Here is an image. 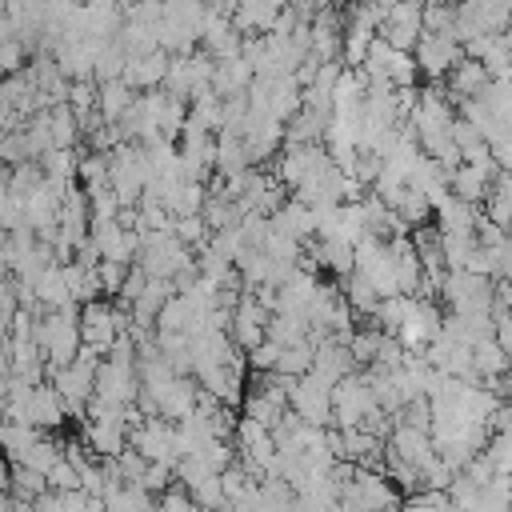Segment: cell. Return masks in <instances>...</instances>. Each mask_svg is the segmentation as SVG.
Wrapping results in <instances>:
<instances>
[{
    "instance_id": "cell-1",
    "label": "cell",
    "mask_w": 512,
    "mask_h": 512,
    "mask_svg": "<svg viewBox=\"0 0 512 512\" xmlns=\"http://www.w3.org/2000/svg\"><path fill=\"white\" fill-rule=\"evenodd\" d=\"M36 344L48 360V372L52 368H64L76 360L80 352V304H64V308H52V312H40L36 316Z\"/></svg>"
},
{
    "instance_id": "cell-2",
    "label": "cell",
    "mask_w": 512,
    "mask_h": 512,
    "mask_svg": "<svg viewBox=\"0 0 512 512\" xmlns=\"http://www.w3.org/2000/svg\"><path fill=\"white\" fill-rule=\"evenodd\" d=\"M140 236V252H136V264H144L148 276H168L176 280L184 268L196 264L192 248L184 240H176V232H136Z\"/></svg>"
},
{
    "instance_id": "cell-3",
    "label": "cell",
    "mask_w": 512,
    "mask_h": 512,
    "mask_svg": "<svg viewBox=\"0 0 512 512\" xmlns=\"http://www.w3.org/2000/svg\"><path fill=\"white\" fill-rule=\"evenodd\" d=\"M492 276H476L468 268H452L440 280V300L448 304L452 316H472V312H492Z\"/></svg>"
},
{
    "instance_id": "cell-4",
    "label": "cell",
    "mask_w": 512,
    "mask_h": 512,
    "mask_svg": "<svg viewBox=\"0 0 512 512\" xmlns=\"http://www.w3.org/2000/svg\"><path fill=\"white\" fill-rule=\"evenodd\" d=\"M376 408V392L368 384V372L356 368L332 388V428H360V420Z\"/></svg>"
},
{
    "instance_id": "cell-5",
    "label": "cell",
    "mask_w": 512,
    "mask_h": 512,
    "mask_svg": "<svg viewBox=\"0 0 512 512\" xmlns=\"http://www.w3.org/2000/svg\"><path fill=\"white\" fill-rule=\"evenodd\" d=\"M288 408H292L300 420L316 424V428H332V384L320 380L316 372L296 376L292 388H288Z\"/></svg>"
},
{
    "instance_id": "cell-6",
    "label": "cell",
    "mask_w": 512,
    "mask_h": 512,
    "mask_svg": "<svg viewBox=\"0 0 512 512\" xmlns=\"http://www.w3.org/2000/svg\"><path fill=\"white\" fill-rule=\"evenodd\" d=\"M128 444L144 456V460H160V464H176L180 448H176V424L164 416H144L136 428H128Z\"/></svg>"
},
{
    "instance_id": "cell-7",
    "label": "cell",
    "mask_w": 512,
    "mask_h": 512,
    "mask_svg": "<svg viewBox=\"0 0 512 512\" xmlns=\"http://www.w3.org/2000/svg\"><path fill=\"white\" fill-rule=\"evenodd\" d=\"M268 316H272V312H268L264 304H256L252 288H244L240 300H236V308H232V324H228L232 344H236L240 352H252L260 340H268Z\"/></svg>"
},
{
    "instance_id": "cell-8",
    "label": "cell",
    "mask_w": 512,
    "mask_h": 512,
    "mask_svg": "<svg viewBox=\"0 0 512 512\" xmlns=\"http://www.w3.org/2000/svg\"><path fill=\"white\" fill-rule=\"evenodd\" d=\"M96 396H100V400H112V404H136V396H140L136 360L104 356L100 368H96Z\"/></svg>"
},
{
    "instance_id": "cell-9",
    "label": "cell",
    "mask_w": 512,
    "mask_h": 512,
    "mask_svg": "<svg viewBox=\"0 0 512 512\" xmlns=\"http://www.w3.org/2000/svg\"><path fill=\"white\" fill-rule=\"evenodd\" d=\"M88 240L96 244L100 260L136 264V252H140V236H136V228H128L120 216H116V220H92V228H88Z\"/></svg>"
},
{
    "instance_id": "cell-10",
    "label": "cell",
    "mask_w": 512,
    "mask_h": 512,
    "mask_svg": "<svg viewBox=\"0 0 512 512\" xmlns=\"http://www.w3.org/2000/svg\"><path fill=\"white\" fill-rule=\"evenodd\" d=\"M380 32H384V40H388L392 48L412 52L416 40L424 36V0H396V4L388 8V16H384Z\"/></svg>"
},
{
    "instance_id": "cell-11",
    "label": "cell",
    "mask_w": 512,
    "mask_h": 512,
    "mask_svg": "<svg viewBox=\"0 0 512 512\" xmlns=\"http://www.w3.org/2000/svg\"><path fill=\"white\" fill-rule=\"evenodd\" d=\"M412 56H416V68H420L428 80H444V76L456 68V60L464 56V44L452 40V36H440V32H424V36L416 40Z\"/></svg>"
},
{
    "instance_id": "cell-12",
    "label": "cell",
    "mask_w": 512,
    "mask_h": 512,
    "mask_svg": "<svg viewBox=\"0 0 512 512\" xmlns=\"http://www.w3.org/2000/svg\"><path fill=\"white\" fill-rule=\"evenodd\" d=\"M240 136H244V148H248V160H252V164L272 160V156L284 148V120H276V116L252 108Z\"/></svg>"
},
{
    "instance_id": "cell-13",
    "label": "cell",
    "mask_w": 512,
    "mask_h": 512,
    "mask_svg": "<svg viewBox=\"0 0 512 512\" xmlns=\"http://www.w3.org/2000/svg\"><path fill=\"white\" fill-rule=\"evenodd\" d=\"M388 456L412 464L416 472L436 456V444H432V432L428 428H412V424H396L392 436H388Z\"/></svg>"
},
{
    "instance_id": "cell-14",
    "label": "cell",
    "mask_w": 512,
    "mask_h": 512,
    "mask_svg": "<svg viewBox=\"0 0 512 512\" xmlns=\"http://www.w3.org/2000/svg\"><path fill=\"white\" fill-rule=\"evenodd\" d=\"M308 372H316L320 380H328L332 388L344 380V376H352L356 372V360H352V348H348V340H340V336H328V340H320L316 344V356H312V368Z\"/></svg>"
},
{
    "instance_id": "cell-15",
    "label": "cell",
    "mask_w": 512,
    "mask_h": 512,
    "mask_svg": "<svg viewBox=\"0 0 512 512\" xmlns=\"http://www.w3.org/2000/svg\"><path fill=\"white\" fill-rule=\"evenodd\" d=\"M268 220H272L276 232H284V236H292V240H300V244H308V240L316 236V212H312V204H304V200H296V196H288Z\"/></svg>"
},
{
    "instance_id": "cell-16",
    "label": "cell",
    "mask_w": 512,
    "mask_h": 512,
    "mask_svg": "<svg viewBox=\"0 0 512 512\" xmlns=\"http://www.w3.org/2000/svg\"><path fill=\"white\" fill-rule=\"evenodd\" d=\"M168 52L164 48H156V52H148V56H128V64H124V84L128 88H136V92H148V88H164V72H168Z\"/></svg>"
},
{
    "instance_id": "cell-17",
    "label": "cell",
    "mask_w": 512,
    "mask_h": 512,
    "mask_svg": "<svg viewBox=\"0 0 512 512\" xmlns=\"http://www.w3.org/2000/svg\"><path fill=\"white\" fill-rule=\"evenodd\" d=\"M64 420H68V404H64V396L56 392V384H52V380L36 384V388H32V424H36L40 432H56Z\"/></svg>"
},
{
    "instance_id": "cell-18",
    "label": "cell",
    "mask_w": 512,
    "mask_h": 512,
    "mask_svg": "<svg viewBox=\"0 0 512 512\" xmlns=\"http://www.w3.org/2000/svg\"><path fill=\"white\" fill-rule=\"evenodd\" d=\"M84 444L104 460L120 456L128 448V424L124 420H84Z\"/></svg>"
},
{
    "instance_id": "cell-19",
    "label": "cell",
    "mask_w": 512,
    "mask_h": 512,
    "mask_svg": "<svg viewBox=\"0 0 512 512\" xmlns=\"http://www.w3.org/2000/svg\"><path fill=\"white\" fill-rule=\"evenodd\" d=\"M488 80H492V76H488V68H484L476 56H460L456 68L448 72V92H452L456 100H472V96L484 92Z\"/></svg>"
},
{
    "instance_id": "cell-20",
    "label": "cell",
    "mask_w": 512,
    "mask_h": 512,
    "mask_svg": "<svg viewBox=\"0 0 512 512\" xmlns=\"http://www.w3.org/2000/svg\"><path fill=\"white\" fill-rule=\"evenodd\" d=\"M448 176H452V172H448L436 156H428V152H424V156L416 160V168H412L408 184H412V188H420V192L432 200V208H436V204L448 196Z\"/></svg>"
},
{
    "instance_id": "cell-21",
    "label": "cell",
    "mask_w": 512,
    "mask_h": 512,
    "mask_svg": "<svg viewBox=\"0 0 512 512\" xmlns=\"http://www.w3.org/2000/svg\"><path fill=\"white\" fill-rule=\"evenodd\" d=\"M436 228L440 232H476V220H480V204H468V200H460V196H444L440 204H436Z\"/></svg>"
},
{
    "instance_id": "cell-22",
    "label": "cell",
    "mask_w": 512,
    "mask_h": 512,
    "mask_svg": "<svg viewBox=\"0 0 512 512\" xmlns=\"http://www.w3.org/2000/svg\"><path fill=\"white\" fill-rule=\"evenodd\" d=\"M196 400H200V380H196V376H176V384H172V388L164 392V400H160V416L172 420V424H180L184 416H192Z\"/></svg>"
},
{
    "instance_id": "cell-23",
    "label": "cell",
    "mask_w": 512,
    "mask_h": 512,
    "mask_svg": "<svg viewBox=\"0 0 512 512\" xmlns=\"http://www.w3.org/2000/svg\"><path fill=\"white\" fill-rule=\"evenodd\" d=\"M252 64L244 60V56H224V60H216V72H212V92H220V96H236V92H248V84H252Z\"/></svg>"
},
{
    "instance_id": "cell-24",
    "label": "cell",
    "mask_w": 512,
    "mask_h": 512,
    "mask_svg": "<svg viewBox=\"0 0 512 512\" xmlns=\"http://www.w3.org/2000/svg\"><path fill=\"white\" fill-rule=\"evenodd\" d=\"M204 200H208V188L200 180H176V184H164V208L172 216H196L204 212Z\"/></svg>"
},
{
    "instance_id": "cell-25",
    "label": "cell",
    "mask_w": 512,
    "mask_h": 512,
    "mask_svg": "<svg viewBox=\"0 0 512 512\" xmlns=\"http://www.w3.org/2000/svg\"><path fill=\"white\" fill-rule=\"evenodd\" d=\"M252 160H248V148H244V136L236 132H216V176H240L248 172Z\"/></svg>"
},
{
    "instance_id": "cell-26",
    "label": "cell",
    "mask_w": 512,
    "mask_h": 512,
    "mask_svg": "<svg viewBox=\"0 0 512 512\" xmlns=\"http://www.w3.org/2000/svg\"><path fill=\"white\" fill-rule=\"evenodd\" d=\"M472 368H476L480 380H496V376H504L512 368V360H508V352H504V344L496 336H480L472 344Z\"/></svg>"
},
{
    "instance_id": "cell-27",
    "label": "cell",
    "mask_w": 512,
    "mask_h": 512,
    "mask_svg": "<svg viewBox=\"0 0 512 512\" xmlns=\"http://www.w3.org/2000/svg\"><path fill=\"white\" fill-rule=\"evenodd\" d=\"M44 432L36 424H12V420H0V452L8 464H24V456L32 452V444L40 440Z\"/></svg>"
},
{
    "instance_id": "cell-28",
    "label": "cell",
    "mask_w": 512,
    "mask_h": 512,
    "mask_svg": "<svg viewBox=\"0 0 512 512\" xmlns=\"http://www.w3.org/2000/svg\"><path fill=\"white\" fill-rule=\"evenodd\" d=\"M64 280H68V292H72V300H76L80 308L104 296L100 272H96V268H88V264H80V260H68V264H64Z\"/></svg>"
},
{
    "instance_id": "cell-29",
    "label": "cell",
    "mask_w": 512,
    "mask_h": 512,
    "mask_svg": "<svg viewBox=\"0 0 512 512\" xmlns=\"http://www.w3.org/2000/svg\"><path fill=\"white\" fill-rule=\"evenodd\" d=\"M320 268H328V272H336L340 280L356 268V244H344V240H320L312 252H308Z\"/></svg>"
},
{
    "instance_id": "cell-30",
    "label": "cell",
    "mask_w": 512,
    "mask_h": 512,
    "mask_svg": "<svg viewBox=\"0 0 512 512\" xmlns=\"http://www.w3.org/2000/svg\"><path fill=\"white\" fill-rule=\"evenodd\" d=\"M340 288H344V300L352 304V312H360V316H376V308H380V292L372 288V280L364 276V272H348L344 280H340Z\"/></svg>"
},
{
    "instance_id": "cell-31",
    "label": "cell",
    "mask_w": 512,
    "mask_h": 512,
    "mask_svg": "<svg viewBox=\"0 0 512 512\" xmlns=\"http://www.w3.org/2000/svg\"><path fill=\"white\" fill-rule=\"evenodd\" d=\"M132 100H136V88H128L124 80H108V84H100L96 108H100V116H104L108 124H120L124 112L132 108Z\"/></svg>"
},
{
    "instance_id": "cell-32",
    "label": "cell",
    "mask_w": 512,
    "mask_h": 512,
    "mask_svg": "<svg viewBox=\"0 0 512 512\" xmlns=\"http://www.w3.org/2000/svg\"><path fill=\"white\" fill-rule=\"evenodd\" d=\"M484 216L512 232V172H500L484 196Z\"/></svg>"
},
{
    "instance_id": "cell-33",
    "label": "cell",
    "mask_w": 512,
    "mask_h": 512,
    "mask_svg": "<svg viewBox=\"0 0 512 512\" xmlns=\"http://www.w3.org/2000/svg\"><path fill=\"white\" fill-rule=\"evenodd\" d=\"M48 132H52V144L56 148H76V140H80V116L72 112L68 100L48 108Z\"/></svg>"
},
{
    "instance_id": "cell-34",
    "label": "cell",
    "mask_w": 512,
    "mask_h": 512,
    "mask_svg": "<svg viewBox=\"0 0 512 512\" xmlns=\"http://www.w3.org/2000/svg\"><path fill=\"white\" fill-rule=\"evenodd\" d=\"M44 492H52L48 488V476L40 472V468H28V464H12V476H8V496H16V500H40Z\"/></svg>"
},
{
    "instance_id": "cell-35",
    "label": "cell",
    "mask_w": 512,
    "mask_h": 512,
    "mask_svg": "<svg viewBox=\"0 0 512 512\" xmlns=\"http://www.w3.org/2000/svg\"><path fill=\"white\" fill-rule=\"evenodd\" d=\"M304 336H308V316L304 312H272L268 316V340H276L280 348L296 344Z\"/></svg>"
},
{
    "instance_id": "cell-36",
    "label": "cell",
    "mask_w": 512,
    "mask_h": 512,
    "mask_svg": "<svg viewBox=\"0 0 512 512\" xmlns=\"http://www.w3.org/2000/svg\"><path fill=\"white\" fill-rule=\"evenodd\" d=\"M384 328H356L352 332V340H348V348H352V360H356V368H372L376 364V356H380V344H384Z\"/></svg>"
},
{
    "instance_id": "cell-37",
    "label": "cell",
    "mask_w": 512,
    "mask_h": 512,
    "mask_svg": "<svg viewBox=\"0 0 512 512\" xmlns=\"http://www.w3.org/2000/svg\"><path fill=\"white\" fill-rule=\"evenodd\" d=\"M0 172H4L8 192H16V196H32V192L44 184V168H40V160H24V164H16V168H0Z\"/></svg>"
},
{
    "instance_id": "cell-38",
    "label": "cell",
    "mask_w": 512,
    "mask_h": 512,
    "mask_svg": "<svg viewBox=\"0 0 512 512\" xmlns=\"http://www.w3.org/2000/svg\"><path fill=\"white\" fill-rule=\"evenodd\" d=\"M432 212H436V208H432V200H428L420 188H412V184H408V188H404V196H400V204H396V216L408 224V232H412V228H420V224H428V216H432Z\"/></svg>"
},
{
    "instance_id": "cell-39",
    "label": "cell",
    "mask_w": 512,
    "mask_h": 512,
    "mask_svg": "<svg viewBox=\"0 0 512 512\" xmlns=\"http://www.w3.org/2000/svg\"><path fill=\"white\" fill-rule=\"evenodd\" d=\"M312 356H316V344L304 336V340H296V344H284L280 348V360H276V372H284V376H304L308 368H312Z\"/></svg>"
},
{
    "instance_id": "cell-40",
    "label": "cell",
    "mask_w": 512,
    "mask_h": 512,
    "mask_svg": "<svg viewBox=\"0 0 512 512\" xmlns=\"http://www.w3.org/2000/svg\"><path fill=\"white\" fill-rule=\"evenodd\" d=\"M188 496L196 500V508H200V512H224V508H228V500H224V484H220V472H208L204 480H196V484L188 488Z\"/></svg>"
},
{
    "instance_id": "cell-41",
    "label": "cell",
    "mask_w": 512,
    "mask_h": 512,
    "mask_svg": "<svg viewBox=\"0 0 512 512\" xmlns=\"http://www.w3.org/2000/svg\"><path fill=\"white\" fill-rule=\"evenodd\" d=\"M384 76H388V84H392V88H416V76H420L416 56H412V52L392 48V52H388V64H384Z\"/></svg>"
},
{
    "instance_id": "cell-42",
    "label": "cell",
    "mask_w": 512,
    "mask_h": 512,
    "mask_svg": "<svg viewBox=\"0 0 512 512\" xmlns=\"http://www.w3.org/2000/svg\"><path fill=\"white\" fill-rule=\"evenodd\" d=\"M76 184H80L84 192L104 188V184H108V152H84L80 164H76Z\"/></svg>"
},
{
    "instance_id": "cell-43",
    "label": "cell",
    "mask_w": 512,
    "mask_h": 512,
    "mask_svg": "<svg viewBox=\"0 0 512 512\" xmlns=\"http://www.w3.org/2000/svg\"><path fill=\"white\" fill-rule=\"evenodd\" d=\"M480 492H484V484H476L468 472H456V476H452V484H448V500H452V508H456V512H476Z\"/></svg>"
},
{
    "instance_id": "cell-44",
    "label": "cell",
    "mask_w": 512,
    "mask_h": 512,
    "mask_svg": "<svg viewBox=\"0 0 512 512\" xmlns=\"http://www.w3.org/2000/svg\"><path fill=\"white\" fill-rule=\"evenodd\" d=\"M76 164H80L76 148H48V152L40 156L44 176H56V180H76Z\"/></svg>"
},
{
    "instance_id": "cell-45",
    "label": "cell",
    "mask_w": 512,
    "mask_h": 512,
    "mask_svg": "<svg viewBox=\"0 0 512 512\" xmlns=\"http://www.w3.org/2000/svg\"><path fill=\"white\" fill-rule=\"evenodd\" d=\"M172 232H176V240H184L192 252H196V248H204V244H208V236H212V228H208L204 212H196V216H176V220H172Z\"/></svg>"
},
{
    "instance_id": "cell-46",
    "label": "cell",
    "mask_w": 512,
    "mask_h": 512,
    "mask_svg": "<svg viewBox=\"0 0 512 512\" xmlns=\"http://www.w3.org/2000/svg\"><path fill=\"white\" fill-rule=\"evenodd\" d=\"M424 32H440L456 40V8L440 0H424Z\"/></svg>"
},
{
    "instance_id": "cell-47",
    "label": "cell",
    "mask_w": 512,
    "mask_h": 512,
    "mask_svg": "<svg viewBox=\"0 0 512 512\" xmlns=\"http://www.w3.org/2000/svg\"><path fill=\"white\" fill-rule=\"evenodd\" d=\"M88 212H92V220H116V216H120V196H116V188H112V184L92 188V192H88Z\"/></svg>"
},
{
    "instance_id": "cell-48",
    "label": "cell",
    "mask_w": 512,
    "mask_h": 512,
    "mask_svg": "<svg viewBox=\"0 0 512 512\" xmlns=\"http://www.w3.org/2000/svg\"><path fill=\"white\" fill-rule=\"evenodd\" d=\"M96 96H100V84L96 80H72L68 84V104H72L76 116L96 112Z\"/></svg>"
},
{
    "instance_id": "cell-49",
    "label": "cell",
    "mask_w": 512,
    "mask_h": 512,
    "mask_svg": "<svg viewBox=\"0 0 512 512\" xmlns=\"http://www.w3.org/2000/svg\"><path fill=\"white\" fill-rule=\"evenodd\" d=\"M172 484H176V472H172V464L148 460V468H144V476H140V488H144V492H152V496H160V492H168Z\"/></svg>"
},
{
    "instance_id": "cell-50",
    "label": "cell",
    "mask_w": 512,
    "mask_h": 512,
    "mask_svg": "<svg viewBox=\"0 0 512 512\" xmlns=\"http://www.w3.org/2000/svg\"><path fill=\"white\" fill-rule=\"evenodd\" d=\"M248 356V372H256V376H264V372H276V360H280V344L276 340H260L252 352H244Z\"/></svg>"
},
{
    "instance_id": "cell-51",
    "label": "cell",
    "mask_w": 512,
    "mask_h": 512,
    "mask_svg": "<svg viewBox=\"0 0 512 512\" xmlns=\"http://www.w3.org/2000/svg\"><path fill=\"white\" fill-rule=\"evenodd\" d=\"M44 476H48V488H52V492H76V488H80V472H76V464H68L64 456H60Z\"/></svg>"
},
{
    "instance_id": "cell-52",
    "label": "cell",
    "mask_w": 512,
    "mask_h": 512,
    "mask_svg": "<svg viewBox=\"0 0 512 512\" xmlns=\"http://www.w3.org/2000/svg\"><path fill=\"white\" fill-rule=\"evenodd\" d=\"M128 268L132 264H120V260H100L96 272H100V284H104V296H120L124 280H128Z\"/></svg>"
},
{
    "instance_id": "cell-53",
    "label": "cell",
    "mask_w": 512,
    "mask_h": 512,
    "mask_svg": "<svg viewBox=\"0 0 512 512\" xmlns=\"http://www.w3.org/2000/svg\"><path fill=\"white\" fill-rule=\"evenodd\" d=\"M452 476H456V472H452V468L440 460V452H436V456H432V460L420 468V480H424V488H436V492H448Z\"/></svg>"
},
{
    "instance_id": "cell-54",
    "label": "cell",
    "mask_w": 512,
    "mask_h": 512,
    "mask_svg": "<svg viewBox=\"0 0 512 512\" xmlns=\"http://www.w3.org/2000/svg\"><path fill=\"white\" fill-rule=\"evenodd\" d=\"M488 256H492V280L512 284V236H504L500 244H488Z\"/></svg>"
},
{
    "instance_id": "cell-55",
    "label": "cell",
    "mask_w": 512,
    "mask_h": 512,
    "mask_svg": "<svg viewBox=\"0 0 512 512\" xmlns=\"http://www.w3.org/2000/svg\"><path fill=\"white\" fill-rule=\"evenodd\" d=\"M116 468H120V476L128 480V484H140V476H144V468H148V460L128 444L120 456H116Z\"/></svg>"
},
{
    "instance_id": "cell-56",
    "label": "cell",
    "mask_w": 512,
    "mask_h": 512,
    "mask_svg": "<svg viewBox=\"0 0 512 512\" xmlns=\"http://www.w3.org/2000/svg\"><path fill=\"white\" fill-rule=\"evenodd\" d=\"M144 284H148V272H144V264H132V268H128V280H124V288H120V296H116V300H120L124 308H132V300L144 292Z\"/></svg>"
},
{
    "instance_id": "cell-57",
    "label": "cell",
    "mask_w": 512,
    "mask_h": 512,
    "mask_svg": "<svg viewBox=\"0 0 512 512\" xmlns=\"http://www.w3.org/2000/svg\"><path fill=\"white\" fill-rule=\"evenodd\" d=\"M84 4H96V8H124V0H84Z\"/></svg>"
},
{
    "instance_id": "cell-58",
    "label": "cell",
    "mask_w": 512,
    "mask_h": 512,
    "mask_svg": "<svg viewBox=\"0 0 512 512\" xmlns=\"http://www.w3.org/2000/svg\"><path fill=\"white\" fill-rule=\"evenodd\" d=\"M440 4H452V8H456V4H460V0H440Z\"/></svg>"
}]
</instances>
